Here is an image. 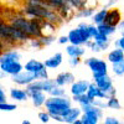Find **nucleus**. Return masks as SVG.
<instances>
[{"mask_svg": "<svg viewBox=\"0 0 124 124\" xmlns=\"http://www.w3.org/2000/svg\"><path fill=\"white\" fill-rule=\"evenodd\" d=\"M9 24L21 30L29 37H40L42 35V20L31 19L24 14H16L9 17Z\"/></svg>", "mask_w": 124, "mask_h": 124, "instance_id": "f257e3e1", "label": "nucleus"}, {"mask_svg": "<svg viewBox=\"0 0 124 124\" xmlns=\"http://www.w3.org/2000/svg\"><path fill=\"white\" fill-rule=\"evenodd\" d=\"M98 34L97 25L94 24H88L82 21L76 27L71 29L67 34L68 37V44L72 45H78V46H85V44L88 40H92Z\"/></svg>", "mask_w": 124, "mask_h": 124, "instance_id": "f03ea898", "label": "nucleus"}, {"mask_svg": "<svg viewBox=\"0 0 124 124\" xmlns=\"http://www.w3.org/2000/svg\"><path fill=\"white\" fill-rule=\"evenodd\" d=\"M0 39L4 40L8 46H15V45H23L29 41V36L23 32L21 30L16 29L11 24L5 23L0 20Z\"/></svg>", "mask_w": 124, "mask_h": 124, "instance_id": "7ed1b4c3", "label": "nucleus"}, {"mask_svg": "<svg viewBox=\"0 0 124 124\" xmlns=\"http://www.w3.org/2000/svg\"><path fill=\"white\" fill-rule=\"evenodd\" d=\"M72 104H73L72 98L68 97L67 94L61 96V97L48 96L44 107L50 113V116H60V117H62Z\"/></svg>", "mask_w": 124, "mask_h": 124, "instance_id": "20e7f679", "label": "nucleus"}, {"mask_svg": "<svg viewBox=\"0 0 124 124\" xmlns=\"http://www.w3.org/2000/svg\"><path fill=\"white\" fill-rule=\"evenodd\" d=\"M92 78H93V82L96 83V86L107 94V98L110 96H117V88L113 85V78L109 76V73L92 75Z\"/></svg>", "mask_w": 124, "mask_h": 124, "instance_id": "39448f33", "label": "nucleus"}, {"mask_svg": "<svg viewBox=\"0 0 124 124\" xmlns=\"http://www.w3.org/2000/svg\"><path fill=\"white\" fill-rule=\"evenodd\" d=\"M85 65L92 72V75H104L109 73V63L107 60H103L101 57L91 56L85 60Z\"/></svg>", "mask_w": 124, "mask_h": 124, "instance_id": "423d86ee", "label": "nucleus"}, {"mask_svg": "<svg viewBox=\"0 0 124 124\" xmlns=\"http://www.w3.org/2000/svg\"><path fill=\"white\" fill-rule=\"evenodd\" d=\"M24 70L34 73L36 76V79H45V78L50 77L48 70L45 67V63L42 61H39V60H35V58H31L27 62H25Z\"/></svg>", "mask_w": 124, "mask_h": 124, "instance_id": "0eeeda50", "label": "nucleus"}, {"mask_svg": "<svg viewBox=\"0 0 124 124\" xmlns=\"http://www.w3.org/2000/svg\"><path fill=\"white\" fill-rule=\"evenodd\" d=\"M0 70L5 76L13 77L17 75L19 72L24 70V65L20 60H10V61H3L0 62Z\"/></svg>", "mask_w": 124, "mask_h": 124, "instance_id": "6e6552de", "label": "nucleus"}, {"mask_svg": "<svg viewBox=\"0 0 124 124\" xmlns=\"http://www.w3.org/2000/svg\"><path fill=\"white\" fill-rule=\"evenodd\" d=\"M13 82L16 85V86H20V87H26L27 85H30L31 82H34L36 79V76L31 72L26 71V70H23L21 72H19L17 75L13 76L11 77Z\"/></svg>", "mask_w": 124, "mask_h": 124, "instance_id": "1a4fd4ad", "label": "nucleus"}, {"mask_svg": "<svg viewBox=\"0 0 124 124\" xmlns=\"http://www.w3.org/2000/svg\"><path fill=\"white\" fill-rule=\"evenodd\" d=\"M89 86V81L87 79H75L72 83L68 86L70 88V94L71 97L73 96H78V94H83V93L87 92V88Z\"/></svg>", "mask_w": 124, "mask_h": 124, "instance_id": "9d476101", "label": "nucleus"}, {"mask_svg": "<svg viewBox=\"0 0 124 124\" xmlns=\"http://www.w3.org/2000/svg\"><path fill=\"white\" fill-rule=\"evenodd\" d=\"M54 79H55L56 86L66 88L76 79V77H75V73H72L71 71H62V72H60V73L56 75V77Z\"/></svg>", "mask_w": 124, "mask_h": 124, "instance_id": "9b49d317", "label": "nucleus"}, {"mask_svg": "<svg viewBox=\"0 0 124 124\" xmlns=\"http://www.w3.org/2000/svg\"><path fill=\"white\" fill-rule=\"evenodd\" d=\"M81 114H82V109L79 106H73L72 104L63 116H62V120L63 123H67V124H73V122L78 118H81Z\"/></svg>", "mask_w": 124, "mask_h": 124, "instance_id": "f8f14e48", "label": "nucleus"}, {"mask_svg": "<svg viewBox=\"0 0 124 124\" xmlns=\"http://www.w3.org/2000/svg\"><path fill=\"white\" fill-rule=\"evenodd\" d=\"M9 97L14 102H26L29 101V93L25 88H21L20 86L13 87L9 89Z\"/></svg>", "mask_w": 124, "mask_h": 124, "instance_id": "ddd939ff", "label": "nucleus"}, {"mask_svg": "<svg viewBox=\"0 0 124 124\" xmlns=\"http://www.w3.org/2000/svg\"><path fill=\"white\" fill-rule=\"evenodd\" d=\"M44 63H45V67L47 70H56L63 63V54L60 52V51L58 52H55L52 56L46 58L44 61Z\"/></svg>", "mask_w": 124, "mask_h": 124, "instance_id": "4468645a", "label": "nucleus"}, {"mask_svg": "<svg viewBox=\"0 0 124 124\" xmlns=\"http://www.w3.org/2000/svg\"><path fill=\"white\" fill-rule=\"evenodd\" d=\"M47 97L48 94L42 91H36L34 93H31V94H29V99L31 101V103H32V106L35 108H42L45 106Z\"/></svg>", "mask_w": 124, "mask_h": 124, "instance_id": "2eb2a0df", "label": "nucleus"}, {"mask_svg": "<svg viewBox=\"0 0 124 124\" xmlns=\"http://www.w3.org/2000/svg\"><path fill=\"white\" fill-rule=\"evenodd\" d=\"M87 48L85 46H78V45H72L67 44L65 47V52L68 57H83L86 55Z\"/></svg>", "mask_w": 124, "mask_h": 124, "instance_id": "dca6fc26", "label": "nucleus"}, {"mask_svg": "<svg viewBox=\"0 0 124 124\" xmlns=\"http://www.w3.org/2000/svg\"><path fill=\"white\" fill-rule=\"evenodd\" d=\"M122 20H123L122 19V13L119 11V9H117L114 6L108 9V13H107V16H106V23L107 24L117 26Z\"/></svg>", "mask_w": 124, "mask_h": 124, "instance_id": "f3484780", "label": "nucleus"}, {"mask_svg": "<svg viewBox=\"0 0 124 124\" xmlns=\"http://www.w3.org/2000/svg\"><path fill=\"white\" fill-rule=\"evenodd\" d=\"M23 57V54L20 52L19 50H16L15 47L13 48H6L4 50L3 52H0V62L3 61H10V60H21Z\"/></svg>", "mask_w": 124, "mask_h": 124, "instance_id": "a211bd4d", "label": "nucleus"}, {"mask_svg": "<svg viewBox=\"0 0 124 124\" xmlns=\"http://www.w3.org/2000/svg\"><path fill=\"white\" fill-rule=\"evenodd\" d=\"M86 94L89 97L91 101L93 99H96V98H102V99H107V94L104 92H103L102 89H99L94 82H89V86L87 88V92H86Z\"/></svg>", "mask_w": 124, "mask_h": 124, "instance_id": "6ab92c4d", "label": "nucleus"}, {"mask_svg": "<svg viewBox=\"0 0 124 124\" xmlns=\"http://www.w3.org/2000/svg\"><path fill=\"white\" fill-rule=\"evenodd\" d=\"M106 60H107V62L109 65L118 63V62L124 60V51L120 50L119 47H114V48L110 50L109 52L107 54V58Z\"/></svg>", "mask_w": 124, "mask_h": 124, "instance_id": "aec40b11", "label": "nucleus"}, {"mask_svg": "<svg viewBox=\"0 0 124 124\" xmlns=\"http://www.w3.org/2000/svg\"><path fill=\"white\" fill-rule=\"evenodd\" d=\"M93 41L98 45V47L101 48L102 52L107 51L110 46V37L109 36H106V35H102V34H97L94 37H93Z\"/></svg>", "mask_w": 124, "mask_h": 124, "instance_id": "412c9836", "label": "nucleus"}, {"mask_svg": "<svg viewBox=\"0 0 124 124\" xmlns=\"http://www.w3.org/2000/svg\"><path fill=\"white\" fill-rule=\"evenodd\" d=\"M107 13H108V8H101L99 10L93 13V15L91 16V20H92V24L94 25H99L102 23L106 21V16H107Z\"/></svg>", "mask_w": 124, "mask_h": 124, "instance_id": "4be33fe9", "label": "nucleus"}, {"mask_svg": "<svg viewBox=\"0 0 124 124\" xmlns=\"http://www.w3.org/2000/svg\"><path fill=\"white\" fill-rule=\"evenodd\" d=\"M97 30H98L99 34L106 35V36H109V37L117 34V26H113V25H110V24H107L106 21L102 23V24H99V25H97Z\"/></svg>", "mask_w": 124, "mask_h": 124, "instance_id": "5701e85b", "label": "nucleus"}, {"mask_svg": "<svg viewBox=\"0 0 124 124\" xmlns=\"http://www.w3.org/2000/svg\"><path fill=\"white\" fill-rule=\"evenodd\" d=\"M106 103H107V108L108 109H112V110H120L122 109V103L118 99L117 96H110L106 99Z\"/></svg>", "mask_w": 124, "mask_h": 124, "instance_id": "b1692460", "label": "nucleus"}, {"mask_svg": "<svg viewBox=\"0 0 124 124\" xmlns=\"http://www.w3.org/2000/svg\"><path fill=\"white\" fill-rule=\"evenodd\" d=\"M94 13V8H91V6H85L83 9L77 10V13L73 14L75 17L77 19H91V16Z\"/></svg>", "mask_w": 124, "mask_h": 124, "instance_id": "393cba45", "label": "nucleus"}, {"mask_svg": "<svg viewBox=\"0 0 124 124\" xmlns=\"http://www.w3.org/2000/svg\"><path fill=\"white\" fill-rule=\"evenodd\" d=\"M57 25L51 23V21H46V20H42V35H55Z\"/></svg>", "mask_w": 124, "mask_h": 124, "instance_id": "a878e982", "label": "nucleus"}, {"mask_svg": "<svg viewBox=\"0 0 124 124\" xmlns=\"http://www.w3.org/2000/svg\"><path fill=\"white\" fill-rule=\"evenodd\" d=\"M71 98H72V102L76 103V104H78L79 107H83V106H87V104H89V103H92V101L89 99V97L86 94V93H83V94H78V96H73Z\"/></svg>", "mask_w": 124, "mask_h": 124, "instance_id": "bb28decb", "label": "nucleus"}, {"mask_svg": "<svg viewBox=\"0 0 124 124\" xmlns=\"http://www.w3.org/2000/svg\"><path fill=\"white\" fill-rule=\"evenodd\" d=\"M113 75L117 76V77H123L124 76V60L118 62V63H113L112 65V68H109Z\"/></svg>", "mask_w": 124, "mask_h": 124, "instance_id": "cd10ccee", "label": "nucleus"}, {"mask_svg": "<svg viewBox=\"0 0 124 124\" xmlns=\"http://www.w3.org/2000/svg\"><path fill=\"white\" fill-rule=\"evenodd\" d=\"M46 4L51 8V9H54L56 10V11H58L60 9H62L65 5H67V0H45Z\"/></svg>", "mask_w": 124, "mask_h": 124, "instance_id": "c85d7f7f", "label": "nucleus"}, {"mask_svg": "<svg viewBox=\"0 0 124 124\" xmlns=\"http://www.w3.org/2000/svg\"><path fill=\"white\" fill-rule=\"evenodd\" d=\"M41 85H42V92H45V93H47L48 94V92L52 89L55 86H56V83H55V79L54 78H45V79H41Z\"/></svg>", "mask_w": 124, "mask_h": 124, "instance_id": "c756f323", "label": "nucleus"}, {"mask_svg": "<svg viewBox=\"0 0 124 124\" xmlns=\"http://www.w3.org/2000/svg\"><path fill=\"white\" fill-rule=\"evenodd\" d=\"M26 45L30 47V48H32V50H36V51H40L41 48H42V44H41V41L39 37H30L29 41L26 42Z\"/></svg>", "mask_w": 124, "mask_h": 124, "instance_id": "7c9ffc66", "label": "nucleus"}, {"mask_svg": "<svg viewBox=\"0 0 124 124\" xmlns=\"http://www.w3.org/2000/svg\"><path fill=\"white\" fill-rule=\"evenodd\" d=\"M16 108H17L16 103H10L8 101L0 102V110L1 112H14L16 110Z\"/></svg>", "mask_w": 124, "mask_h": 124, "instance_id": "2f4dec72", "label": "nucleus"}, {"mask_svg": "<svg viewBox=\"0 0 124 124\" xmlns=\"http://www.w3.org/2000/svg\"><path fill=\"white\" fill-rule=\"evenodd\" d=\"M68 5L73 9V11L81 10L86 6V0H67Z\"/></svg>", "mask_w": 124, "mask_h": 124, "instance_id": "473e14b6", "label": "nucleus"}, {"mask_svg": "<svg viewBox=\"0 0 124 124\" xmlns=\"http://www.w3.org/2000/svg\"><path fill=\"white\" fill-rule=\"evenodd\" d=\"M66 94H67V91L65 89V87H60V86H55L48 92V96H52V97H61Z\"/></svg>", "mask_w": 124, "mask_h": 124, "instance_id": "72a5a7b5", "label": "nucleus"}, {"mask_svg": "<svg viewBox=\"0 0 124 124\" xmlns=\"http://www.w3.org/2000/svg\"><path fill=\"white\" fill-rule=\"evenodd\" d=\"M40 41H41V44H42V46H50V45H52L55 41H56V37L55 35H41L40 37Z\"/></svg>", "mask_w": 124, "mask_h": 124, "instance_id": "f704fd0d", "label": "nucleus"}, {"mask_svg": "<svg viewBox=\"0 0 124 124\" xmlns=\"http://www.w3.org/2000/svg\"><path fill=\"white\" fill-rule=\"evenodd\" d=\"M81 120H82V124H98L101 120L92 117V116H88V114H85L82 113L81 114Z\"/></svg>", "mask_w": 124, "mask_h": 124, "instance_id": "c9c22d12", "label": "nucleus"}, {"mask_svg": "<svg viewBox=\"0 0 124 124\" xmlns=\"http://www.w3.org/2000/svg\"><path fill=\"white\" fill-rule=\"evenodd\" d=\"M39 120L41 123H44V124H47L51 122V116H50V113L47 110H42V112H40L39 113Z\"/></svg>", "mask_w": 124, "mask_h": 124, "instance_id": "e433bc0d", "label": "nucleus"}, {"mask_svg": "<svg viewBox=\"0 0 124 124\" xmlns=\"http://www.w3.org/2000/svg\"><path fill=\"white\" fill-rule=\"evenodd\" d=\"M81 62H82V58L81 57H68V61H67V63L71 68H76L81 65Z\"/></svg>", "mask_w": 124, "mask_h": 124, "instance_id": "4c0bfd02", "label": "nucleus"}, {"mask_svg": "<svg viewBox=\"0 0 124 124\" xmlns=\"http://www.w3.org/2000/svg\"><path fill=\"white\" fill-rule=\"evenodd\" d=\"M92 104L93 106H96L101 109H107V103H106V99H102V98H96V99H93L92 101Z\"/></svg>", "mask_w": 124, "mask_h": 124, "instance_id": "58836bf2", "label": "nucleus"}, {"mask_svg": "<svg viewBox=\"0 0 124 124\" xmlns=\"http://www.w3.org/2000/svg\"><path fill=\"white\" fill-rule=\"evenodd\" d=\"M103 123H104V124H120L122 122L119 120L118 117L107 116V117H104V119H103Z\"/></svg>", "mask_w": 124, "mask_h": 124, "instance_id": "ea45409f", "label": "nucleus"}, {"mask_svg": "<svg viewBox=\"0 0 124 124\" xmlns=\"http://www.w3.org/2000/svg\"><path fill=\"white\" fill-rule=\"evenodd\" d=\"M114 45H116V47H119L120 50L124 51V36H123V35H120V36L116 40Z\"/></svg>", "mask_w": 124, "mask_h": 124, "instance_id": "a19ab883", "label": "nucleus"}, {"mask_svg": "<svg viewBox=\"0 0 124 124\" xmlns=\"http://www.w3.org/2000/svg\"><path fill=\"white\" fill-rule=\"evenodd\" d=\"M57 42H58L60 45L66 46V45L68 44V37H67V35H66V36H60V37L57 39Z\"/></svg>", "mask_w": 124, "mask_h": 124, "instance_id": "79ce46f5", "label": "nucleus"}, {"mask_svg": "<svg viewBox=\"0 0 124 124\" xmlns=\"http://www.w3.org/2000/svg\"><path fill=\"white\" fill-rule=\"evenodd\" d=\"M8 99V94H6V92H5V89L0 86V102H4V101H6Z\"/></svg>", "mask_w": 124, "mask_h": 124, "instance_id": "37998d69", "label": "nucleus"}, {"mask_svg": "<svg viewBox=\"0 0 124 124\" xmlns=\"http://www.w3.org/2000/svg\"><path fill=\"white\" fill-rule=\"evenodd\" d=\"M117 32H119L120 35L124 36V20H122V21L117 25Z\"/></svg>", "mask_w": 124, "mask_h": 124, "instance_id": "c03bdc74", "label": "nucleus"}, {"mask_svg": "<svg viewBox=\"0 0 124 124\" xmlns=\"http://www.w3.org/2000/svg\"><path fill=\"white\" fill-rule=\"evenodd\" d=\"M8 47H9V46H8V44L5 42L4 40L0 39V52H3V51H4V50H6Z\"/></svg>", "mask_w": 124, "mask_h": 124, "instance_id": "a18cd8bd", "label": "nucleus"}, {"mask_svg": "<svg viewBox=\"0 0 124 124\" xmlns=\"http://www.w3.org/2000/svg\"><path fill=\"white\" fill-rule=\"evenodd\" d=\"M21 123H23V124H31V122H30L29 119H24Z\"/></svg>", "mask_w": 124, "mask_h": 124, "instance_id": "49530a36", "label": "nucleus"}, {"mask_svg": "<svg viewBox=\"0 0 124 124\" xmlns=\"http://www.w3.org/2000/svg\"><path fill=\"white\" fill-rule=\"evenodd\" d=\"M4 76H5V75L3 73V72H1V70H0V79H1V78H3Z\"/></svg>", "mask_w": 124, "mask_h": 124, "instance_id": "de8ad7c7", "label": "nucleus"}]
</instances>
